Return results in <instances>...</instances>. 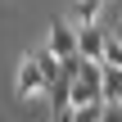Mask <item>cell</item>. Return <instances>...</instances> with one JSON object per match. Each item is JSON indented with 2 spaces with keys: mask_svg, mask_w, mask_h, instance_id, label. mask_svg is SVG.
Returning <instances> with one entry per match:
<instances>
[{
  "mask_svg": "<svg viewBox=\"0 0 122 122\" xmlns=\"http://www.w3.org/2000/svg\"><path fill=\"white\" fill-rule=\"evenodd\" d=\"M45 86H50V77H45L41 59H36V54H27V59L18 63V81H14V95H18V100H36V95H45Z\"/></svg>",
  "mask_w": 122,
  "mask_h": 122,
  "instance_id": "obj_1",
  "label": "cell"
},
{
  "mask_svg": "<svg viewBox=\"0 0 122 122\" xmlns=\"http://www.w3.org/2000/svg\"><path fill=\"white\" fill-rule=\"evenodd\" d=\"M45 104H50V118H72V72L50 77V86H45Z\"/></svg>",
  "mask_w": 122,
  "mask_h": 122,
  "instance_id": "obj_2",
  "label": "cell"
},
{
  "mask_svg": "<svg viewBox=\"0 0 122 122\" xmlns=\"http://www.w3.org/2000/svg\"><path fill=\"white\" fill-rule=\"evenodd\" d=\"M45 45H50L59 59L77 54V23H63V18H54V23H50V36H45Z\"/></svg>",
  "mask_w": 122,
  "mask_h": 122,
  "instance_id": "obj_3",
  "label": "cell"
},
{
  "mask_svg": "<svg viewBox=\"0 0 122 122\" xmlns=\"http://www.w3.org/2000/svg\"><path fill=\"white\" fill-rule=\"evenodd\" d=\"M104 45H109V36H104L100 23H77V54H86V59H104Z\"/></svg>",
  "mask_w": 122,
  "mask_h": 122,
  "instance_id": "obj_4",
  "label": "cell"
},
{
  "mask_svg": "<svg viewBox=\"0 0 122 122\" xmlns=\"http://www.w3.org/2000/svg\"><path fill=\"white\" fill-rule=\"evenodd\" d=\"M100 81H104V100L113 104V100L122 95V68H118V63H104V72H100Z\"/></svg>",
  "mask_w": 122,
  "mask_h": 122,
  "instance_id": "obj_5",
  "label": "cell"
},
{
  "mask_svg": "<svg viewBox=\"0 0 122 122\" xmlns=\"http://www.w3.org/2000/svg\"><path fill=\"white\" fill-rule=\"evenodd\" d=\"M72 18H77V23H100V18H104V0H77Z\"/></svg>",
  "mask_w": 122,
  "mask_h": 122,
  "instance_id": "obj_6",
  "label": "cell"
},
{
  "mask_svg": "<svg viewBox=\"0 0 122 122\" xmlns=\"http://www.w3.org/2000/svg\"><path fill=\"white\" fill-rule=\"evenodd\" d=\"M104 63H118V68H122V36H109V45H104Z\"/></svg>",
  "mask_w": 122,
  "mask_h": 122,
  "instance_id": "obj_7",
  "label": "cell"
}]
</instances>
